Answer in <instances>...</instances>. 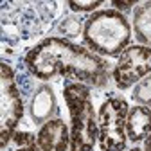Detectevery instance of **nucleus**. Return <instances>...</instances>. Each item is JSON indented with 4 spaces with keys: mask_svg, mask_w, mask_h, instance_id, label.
<instances>
[{
    "mask_svg": "<svg viewBox=\"0 0 151 151\" xmlns=\"http://www.w3.org/2000/svg\"><path fill=\"white\" fill-rule=\"evenodd\" d=\"M25 67L42 81L65 76L85 85L104 86L110 79V65L101 56L65 38H45L34 45L25 56Z\"/></svg>",
    "mask_w": 151,
    "mask_h": 151,
    "instance_id": "obj_1",
    "label": "nucleus"
},
{
    "mask_svg": "<svg viewBox=\"0 0 151 151\" xmlns=\"http://www.w3.org/2000/svg\"><path fill=\"white\" fill-rule=\"evenodd\" d=\"M63 97L70 111V151H93L99 142V122L92 103L90 88L74 81L63 88Z\"/></svg>",
    "mask_w": 151,
    "mask_h": 151,
    "instance_id": "obj_2",
    "label": "nucleus"
},
{
    "mask_svg": "<svg viewBox=\"0 0 151 151\" xmlns=\"http://www.w3.org/2000/svg\"><path fill=\"white\" fill-rule=\"evenodd\" d=\"M83 38L97 56H121L129 43L131 27L121 11L101 9L90 14L85 22Z\"/></svg>",
    "mask_w": 151,
    "mask_h": 151,
    "instance_id": "obj_3",
    "label": "nucleus"
},
{
    "mask_svg": "<svg viewBox=\"0 0 151 151\" xmlns=\"http://www.w3.org/2000/svg\"><path fill=\"white\" fill-rule=\"evenodd\" d=\"M128 103L121 97L106 99L97 113L99 122V147L103 151H124L128 146L126 117Z\"/></svg>",
    "mask_w": 151,
    "mask_h": 151,
    "instance_id": "obj_4",
    "label": "nucleus"
},
{
    "mask_svg": "<svg viewBox=\"0 0 151 151\" xmlns=\"http://www.w3.org/2000/svg\"><path fill=\"white\" fill-rule=\"evenodd\" d=\"M24 117V101L16 88L13 70L7 63L0 65V146L7 147Z\"/></svg>",
    "mask_w": 151,
    "mask_h": 151,
    "instance_id": "obj_5",
    "label": "nucleus"
},
{
    "mask_svg": "<svg viewBox=\"0 0 151 151\" xmlns=\"http://www.w3.org/2000/svg\"><path fill=\"white\" fill-rule=\"evenodd\" d=\"M151 74V47L131 45L121 56L113 67L111 78L119 88H129L131 85L140 83Z\"/></svg>",
    "mask_w": 151,
    "mask_h": 151,
    "instance_id": "obj_6",
    "label": "nucleus"
},
{
    "mask_svg": "<svg viewBox=\"0 0 151 151\" xmlns=\"http://www.w3.org/2000/svg\"><path fill=\"white\" fill-rule=\"evenodd\" d=\"M40 151H67L70 149V131L61 119H49L36 135Z\"/></svg>",
    "mask_w": 151,
    "mask_h": 151,
    "instance_id": "obj_7",
    "label": "nucleus"
},
{
    "mask_svg": "<svg viewBox=\"0 0 151 151\" xmlns=\"http://www.w3.org/2000/svg\"><path fill=\"white\" fill-rule=\"evenodd\" d=\"M151 133V110L147 106L137 104L128 110L126 117V135L131 142L146 140V137Z\"/></svg>",
    "mask_w": 151,
    "mask_h": 151,
    "instance_id": "obj_8",
    "label": "nucleus"
},
{
    "mask_svg": "<svg viewBox=\"0 0 151 151\" xmlns=\"http://www.w3.org/2000/svg\"><path fill=\"white\" fill-rule=\"evenodd\" d=\"M54 108V93L49 86H42L40 90L36 92V96L32 99L31 104V111H32V119L36 122H42L45 121Z\"/></svg>",
    "mask_w": 151,
    "mask_h": 151,
    "instance_id": "obj_9",
    "label": "nucleus"
},
{
    "mask_svg": "<svg viewBox=\"0 0 151 151\" xmlns=\"http://www.w3.org/2000/svg\"><path fill=\"white\" fill-rule=\"evenodd\" d=\"M133 25L137 38L147 47H151V2H146L135 9Z\"/></svg>",
    "mask_w": 151,
    "mask_h": 151,
    "instance_id": "obj_10",
    "label": "nucleus"
},
{
    "mask_svg": "<svg viewBox=\"0 0 151 151\" xmlns=\"http://www.w3.org/2000/svg\"><path fill=\"white\" fill-rule=\"evenodd\" d=\"M133 99L142 104V106H149L151 104V74L147 78H144L133 90Z\"/></svg>",
    "mask_w": 151,
    "mask_h": 151,
    "instance_id": "obj_11",
    "label": "nucleus"
},
{
    "mask_svg": "<svg viewBox=\"0 0 151 151\" xmlns=\"http://www.w3.org/2000/svg\"><path fill=\"white\" fill-rule=\"evenodd\" d=\"M101 6L99 0H81V2H76V0H72V2H68V7L76 13H86V11H93V9H97Z\"/></svg>",
    "mask_w": 151,
    "mask_h": 151,
    "instance_id": "obj_12",
    "label": "nucleus"
},
{
    "mask_svg": "<svg viewBox=\"0 0 151 151\" xmlns=\"http://www.w3.org/2000/svg\"><path fill=\"white\" fill-rule=\"evenodd\" d=\"M60 31L63 34H67V36H76V34L81 32V22L76 20V18H67V20L61 22Z\"/></svg>",
    "mask_w": 151,
    "mask_h": 151,
    "instance_id": "obj_13",
    "label": "nucleus"
},
{
    "mask_svg": "<svg viewBox=\"0 0 151 151\" xmlns=\"http://www.w3.org/2000/svg\"><path fill=\"white\" fill-rule=\"evenodd\" d=\"M111 6L121 11H129V7H135L137 2H111Z\"/></svg>",
    "mask_w": 151,
    "mask_h": 151,
    "instance_id": "obj_14",
    "label": "nucleus"
},
{
    "mask_svg": "<svg viewBox=\"0 0 151 151\" xmlns=\"http://www.w3.org/2000/svg\"><path fill=\"white\" fill-rule=\"evenodd\" d=\"M14 151H40V149H38L36 144H32V146H20V147H16Z\"/></svg>",
    "mask_w": 151,
    "mask_h": 151,
    "instance_id": "obj_15",
    "label": "nucleus"
},
{
    "mask_svg": "<svg viewBox=\"0 0 151 151\" xmlns=\"http://www.w3.org/2000/svg\"><path fill=\"white\" fill-rule=\"evenodd\" d=\"M144 151H151V133L146 137V140H144Z\"/></svg>",
    "mask_w": 151,
    "mask_h": 151,
    "instance_id": "obj_16",
    "label": "nucleus"
},
{
    "mask_svg": "<svg viewBox=\"0 0 151 151\" xmlns=\"http://www.w3.org/2000/svg\"><path fill=\"white\" fill-rule=\"evenodd\" d=\"M129 151H142V149H139V147H133V149H129Z\"/></svg>",
    "mask_w": 151,
    "mask_h": 151,
    "instance_id": "obj_17",
    "label": "nucleus"
}]
</instances>
